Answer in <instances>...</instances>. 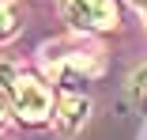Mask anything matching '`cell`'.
Segmentation results:
<instances>
[{"instance_id":"obj_4","label":"cell","mask_w":147,"mask_h":140,"mask_svg":"<svg viewBox=\"0 0 147 140\" xmlns=\"http://www.w3.org/2000/svg\"><path fill=\"white\" fill-rule=\"evenodd\" d=\"M87 118H91V99L79 95V91H64L61 95V110H57V129L76 133V129H83Z\"/></svg>"},{"instance_id":"obj_10","label":"cell","mask_w":147,"mask_h":140,"mask_svg":"<svg viewBox=\"0 0 147 140\" xmlns=\"http://www.w3.org/2000/svg\"><path fill=\"white\" fill-rule=\"evenodd\" d=\"M143 15H147V8H143Z\"/></svg>"},{"instance_id":"obj_2","label":"cell","mask_w":147,"mask_h":140,"mask_svg":"<svg viewBox=\"0 0 147 140\" xmlns=\"http://www.w3.org/2000/svg\"><path fill=\"white\" fill-rule=\"evenodd\" d=\"M45 65L61 80H68V72L98 76L102 72V49H94V46H45Z\"/></svg>"},{"instance_id":"obj_1","label":"cell","mask_w":147,"mask_h":140,"mask_svg":"<svg viewBox=\"0 0 147 140\" xmlns=\"http://www.w3.org/2000/svg\"><path fill=\"white\" fill-rule=\"evenodd\" d=\"M11 110L26 121V125H42L45 118H49V110H53V95H49V87L38 80V76H30V72H19L15 76V87H11Z\"/></svg>"},{"instance_id":"obj_8","label":"cell","mask_w":147,"mask_h":140,"mask_svg":"<svg viewBox=\"0 0 147 140\" xmlns=\"http://www.w3.org/2000/svg\"><path fill=\"white\" fill-rule=\"evenodd\" d=\"M4 125H8V102L0 99V129H4Z\"/></svg>"},{"instance_id":"obj_5","label":"cell","mask_w":147,"mask_h":140,"mask_svg":"<svg viewBox=\"0 0 147 140\" xmlns=\"http://www.w3.org/2000/svg\"><path fill=\"white\" fill-rule=\"evenodd\" d=\"M132 99H136V106L147 114V68H140L136 80H132Z\"/></svg>"},{"instance_id":"obj_6","label":"cell","mask_w":147,"mask_h":140,"mask_svg":"<svg viewBox=\"0 0 147 140\" xmlns=\"http://www.w3.org/2000/svg\"><path fill=\"white\" fill-rule=\"evenodd\" d=\"M15 76H19V72H15V68H11L8 61H0V99H4V102L11 99V87H15Z\"/></svg>"},{"instance_id":"obj_3","label":"cell","mask_w":147,"mask_h":140,"mask_svg":"<svg viewBox=\"0 0 147 140\" xmlns=\"http://www.w3.org/2000/svg\"><path fill=\"white\" fill-rule=\"evenodd\" d=\"M61 12L76 31H109L117 23L113 0H61Z\"/></svg>"},{"instance_id":"obj_9","label":"cell","mask_w":147,"mask_h":140,"mask_svg":"<svg viewBox=\"0 0 147 140\" xmlns=\"http://www.w3.org/2000/svg\"><path fill=\"white\" fill-rule=\"evenodd\" d=\"M128 4H136V8H140V12H143V8H147V0H128Z\"/></svg>"},{"instance_id":"obj_7","label":"cell","mask_w":147,"mask_h":140,"mask_svg":"<svg viewBox=\"0 0 147 140\" xmlns=\"http://www.w3.org/2000/svg\"><path fill=\"white\" fill-rule=\"evenodd\" d=\"M8 34H15V12L0 4V38H8Z\"/></svg>"}]
</instances>
